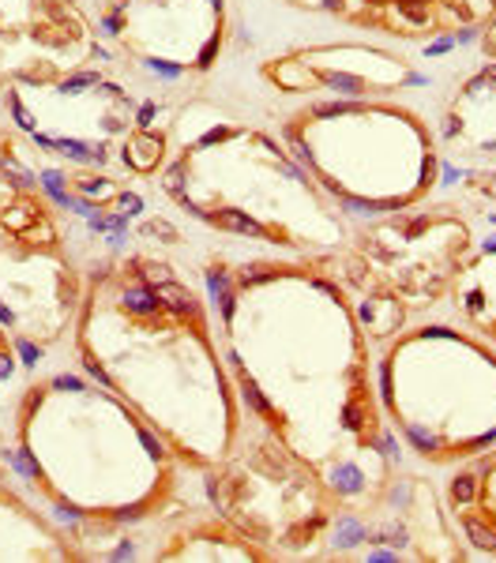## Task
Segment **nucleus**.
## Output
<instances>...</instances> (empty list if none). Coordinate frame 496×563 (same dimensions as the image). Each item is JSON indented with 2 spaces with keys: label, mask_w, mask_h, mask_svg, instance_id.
<instances>
[{
  "label": "nucleus",
  "mask_w": 496,
  "mask_h": 563,
  "mask_svg": "<svg viewBox=\"0 0 496 563\" xmlns=\"http://www.w3.org/2000/svg\"><path fill=\"white\" fill-rule=\"evenodd\" d=\"M477 244L474 222L451 203H418L410 211L357 225L342 252H328V267L350 289L361 327L373 342L399 334L410 316L448 301L451 282Z\"/></svg>",
  "instance_id": "0eeeda50"
},
{
  "label": "nucleus",
  "mask_w": 496,
  "mask_h": 563,
  "mask_svg": "<svg viewBox=\"0 0 496 563\" xmlns=\"http://www.w3.org/2000/svg\"><path fill=\"white\" fill-rule=\"evenodd\" d=\"M203 488L207 504L275 560L320 556L346 511L335 488L252 413H245L230 451L203 470Z\"/></svg>",
  "instance_id": "6e6552de"
},
{
  "label": "nucleus",
  "mask_w": 496,
  "mask_h": 563,
  "mask_svg": "<svg viewBox=\"0 0 496 563\" xmlns=\"http://www.w3.org/2000/svg\"><path fill=\"white\" fill-rule=\"evenodd\" d=\"M320 192L346 218H387L426 203L440 185V140L399 98H312L283 121Z\"/></svg>",
  "instance_id": "39448f33"
},
{
  "label": "nucleus",
  "mask_w": 496,
  "mask_h": 563,
  "mask_svg": "<svg viewBox=\"0 0 496 563\" xmlns=\"http://www.w3.org/2000/svg\"><path fill=\"white\" fill-rule=\"evenodd\" d=\"M222 357L245 413L335 488L346 511L395 477V435L357 305L323 256L207 260Z\"/></svg>",
  "instance_id": "f257e3e1"
},
{
  "label": "nucleus",
  "mask_w": 496,
  "mask_h": 563,
  "mask_svg": "<svg viewBox=\"0 0 496 563\" xmlns=\"http://www.w3.org/2000/svg\"><path fill=\"white\" fill-rule=\"evenodd\" d=\"M448 301L455 308L459 323L496 346V238H477L471 260L451 282Z\"/></svg>",
  "instance_id": "412c9836"
},
{
  "label": "nucleus",
  "mask_w": 496,
  "mask_h": 563,
  "mask_svg": "<svg viewBox=\"0 0 496 563\" xmlns=\"http://www.w3.org/2000/svg\"><path fill=\"white\" fill-rule=\"evenodd\" d=\"M71 353L192 474L211 470L241 432L245 402L222 357L211 301L169 260L121 252L95 263L71 327Z\"/></svg>",
  "instance_id": "f03ea898"
},
{
  "label": "nucleus",
  "mask_w": 496,
  "mask_h": 563,
  "mask_svg": "<svg viewBox=\"0 0 496 563\" xmlns=\"http://www.w3.org/2000/svg\"><path fill=\"white\" fill-rule=\"evenodd\" d=\"M278 4L414 45L482 34V26L496 15V0H278Z\"/></svg>",
  "instance_id": "dca6fc26"
},
{
  "label": "nucleus",
  "mask_w": 496,
  "mask_h": 563,
  "mask_svg": "<svg viewBox=\"0 0 496 563\" xmlns=\"http://www.w3.org/2000/svg\"><path fill=\"white\" fill-rule=\"evenodd\" d=\"M376 395L395 443L432 470L496 448V346L463 323H406L376 357Z\"/></svg>",
  "instance_id": "423d86ee"
},
{
  "label": "nucleus",
  "mask_w": 496,
  "mask_h": 563,
  "mask_svg": "<svg viewBox=\"0 0 496 563\" xmlns=\"http://www.w3.org/2000/svg\"><path fill=\"white\" fill-rule=\"evenodd\" d=\"M0 124H4V113H0Z\"/></svg>",
  "instance_id": "393cba45"
},
{
  "label": "nucleus",
  "mask_w": 496,
  "mask_h": 563,
  "mask_svg": "<svg viewBox=\"0 0 496 563\" xmlns=\"http://www.w3.org/2000/svg\"><path fill=\"white\" fill-rule=\"evenodd\" d=\"M102 31L140 76L192 84L219 68L230 42V0H110Z\"/></svg>",
  "instance_id": "9d476101"
},
{
  "label": "nucleus",
  "mask_w": 496,
  "mask_h": 563,
  "mask_svg": "<svg viewBox=\"0 0 496 563\" xmlns=\"http://www.w3.org/2000/svg\"><path fill=\"white\" fill-rule=\"evenodd\" d=\"M260 79L290 98H395L414 84V65L373 42L294 45L260 65Z\"/></svg>",
  "instance_id": "ddd939ff"
},
{
  "label": "nucleus",
  "mask_w": 496,
  "mask_h": 563,
  "mask_svg": "<svg viewBox=\"0 0 496 563\" xmlns=\"http://www.w3.org/2000/svg\"><path fill=\"white\" fill-rule=\"evenodd\" d=\"M440 496L466 549L496 560V448L451 466Z\"/></svg>",
  "instance_id": "aec40b11"
},
{
  "label": "nucleus",
  "mask_w": 496,
  "mask_h": 563,
  "mask_svg": "<svg viewBox=\"0 0 496 563\" xmlns=\"http://www.w3.org/2000/svg\"><path fill=\"white\" fill-rule=\"evenodd\" d=\"M90 560L71 526H65L31 485L15 462L8 466V443H0V563H71Z\"/></svg>",
  "instance_id": "f3484780"
},
{
  "label": "nucleus",
  "mask_w": 496,
  "mask_h": 563,
  "mask_svg": "<svg viewBox=\"0 0 496 563\" xmlns=\"http://www.w3.org/2000/svg\"><path fill=\"white\" fill-rule=\"evenodd\" d=\"M466 192L477 196V199H485V203H493L496 207V166L489 169H477V174L466 180Z\"/></svg>",
  "instance_id": "b1692460"
},
{
  "label": "nucleus",
  "mask_w": 496,
  "mask_h": 563,
  "mask_svg": "<svg viewBox=\"0 0 496 563\" xmlns=\"http://www.w3.org/2000/svg\"><path fill=\"white\" fill-rule=\"evenodd\" d=\"M87 275L68 241H26L0 233V327L23 357H45L71 342Z\"/></svg>",
  "instance_id": "f8f14e48"
},
{
  "label": "nucleus",
  "mask_w": 496,
  "mask_h": 563,
  "mask_svg": "<svg viewBox=\"0 0 496 563\" xmlns=\"http://www.w3.org/2000/svg\"><path fill=\"white\" fill-rule=\"evenodd\" d=\"M320 552L331 560H466L471 549L451 522L444 496L426 477L395 470L392 485L373 504L342 511L331 541Z\"/></svg>",
  "instance_id": "9b49d317"
},
{
  "label": "nucleus",
  "mask_w": 496,
  "mask_h": 563,
  "mask_svg": "<svg viewBox=\"0 0 496 563\" xmlns=\"http://www.w3.org/2000/svg\"><path fill=\"white\" fill-rule=\"evenodd\" d=\"M23 350L12 342V334L0 327V402H4L8 395H15V390L23 387Z\"/></svg>",
  "instance_id": "5701e85b"
},
{
  "label": "nucleus",
  "mask_w": 496,
  "mask_h": 563,
  "mask_svg": "<svg viewBox=\"0 0 496 563\" xmlns=\"http://www.w3.org/2000/svg\"><path fill=\"white\" fill-rule=\"evenodd\" d=\"M147 560L155 563H275V556L245 530H238L214 507L185 511L180 519H162L151 538Z\"/></svg>",
  "instance_id": "6ab92c4d"
},
{
  "label": "nucleus",
  "mask_w": 496,
  "mask_h": 563,
  "mask_svg": "<svg viewBox=\"0 0 496 563\" xmlns=\"http://www.w3.org/2000/svg\"><path fill=\"white\" fill-rule=\"evenodd\" d=\"M440 143L459 162L496 166V15L482 26V60L451 90L440 113Z\"/></svg>",
  "instance_id": "a211bd4d"
},
{
  "label": "nucleus",
  "mask_w": 496,
  "mask_h": 563,
  "mask_svg": "<svg viewBox=\"0 0 496 563\" xmlns=\"http://www.w3.org/2000/svg\"><path fill=\"white\" fill-rule=\"evenodd\" d=\"M166 154H169V124H140V129L132 132V140H129V147H124L121 154V166L129 169L132 177H140V180H147V177H155L158 169H162V162H166Z\"/></svg>",
  "instance_id": "4be33fe9"
},
{
  "label": "nucleus",
  "mask_w": 496,
  "mask_h": 563,
  "mask_svg": "<svg viewBox=\"0 0 496 563\" xmlns=\"http://www.w3.org/2000/svg\"><path fill=\"white\" fill-rule=\"evenodd\" d=\"M8 129L34 151L76 166L121 162L132 132L147 124V106L110 68L87 60L57 76L12 79L0 87Z\"/></svg>",
  "instance_id": "1a4fd4ad"
},
{
  "label": "nucleus",
  "mask_w": 496,
  "mask_h": 563,
  "mask_svg": "<svg viewBox=\"0 0 496 563\" xmlns=\"http://www.w3.org/2000/svg\"><path fill=\"white\" fill-rule=\"evenodd\" d=\"M8 448L42 507L79 538L162 522L185 477L169 443L84 368L23 379Z\"/></svg>",
  "instance_id": "7ed1b4c3"
},
{
  "label": "nucleus",
  "mask_w": 496,
  "mask_h": 563,
  "mask_svg": "<svg viewBox=\"0 0 496 563\" xmlns=\"http://www.w3.org/2000/svg\"><path fill=\"white\" fill-rule=\"evenodd\" d=\"M95 57L98 31L76 0H0V87Z\"/></svg>",
  "instance_id": "2eb2a0df"
},
{
  "label": "nucleus",
  "mask_w": 496,
  "mask_h": 563,
  "mask_svg": "<svg viewBox=\"0 0 496 563\" xmlns=\"http://www.w3.org/2000/svg\"><path fill=\"white\" fill-rule=\"evenodd\" d=\"M0 151L42 188V196L49 199L60 225H65V238L84 233L87 241H106L113 249V241L143 211L132 188L102 174V166H76V162L49 158V154L34 151L31 143H23L15 132H0Z\"/></svg>",
  "instance_id": "4468645a"
},
{
  "label": "nucleus",
  "mask_w": 496,
  "mask_h": 563,
  "mask_svg": "<svg viewBox=\"0 0 496 563\" xmlns=\"http://www.w3.org/2000/svg\"><path fill=\"white\" fill-rule=\"evenodd\" d=\"M155 180L192 222L286 256H328L354 241L350 218L320 192L283 135L207 98L174 113Z\"/></svg>",
  "instance_id": "20e7f679"
}]
</instances>
